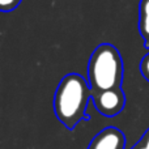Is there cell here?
<instances>
[{"instance_id": "6da1fadb", "label": "cell", "mask_w": 149, "mask_h": 149, "mask_svg": "<svg viewBox=\"0 0 149 149\" xmlns=\"http://www.w3.org/2000/svg\"><path fill=\"white\" fill-rule=\"evenodd\" d=\"M92 88L79 73L65 74L54 95V111L58 120L67 130H73L80 122L88 120V103L92 101Z\"/></svg>"}, {"instance_id": "7a4b0ae2", "label": "cell", "mask_w": 149, "mask_h": 149, "mask_svg": "<svg viewBox=\"0 0 149 149\" xmlns=\"http://www.w3.org/2000/svg\"><path fill=\"white\" fill-rule=\"evenodd\" d=\"M123 60L110 43L95 47L88 62V82L93 93L122 88L123 81Z\"/></svg>"}, {"instance_id": "3957f363", "label": "cell", "mask_w": 149, "mask_h": 149, "mask_svg": "<svg viewBox=\"0 0 149 149\" xmlns=\"http://www.w3.org/2000/svg\"><path fill=\"white\" fill-rule=\"evenodd\" d=\"M92 102L98 113L106 118L116 116L126 106V95L122 88L92 93Z\"/></svg>"}, {"instance_id": "277c9868", "label": "cell", "mask_w": 149, "mask_h": 149, "mask_svg": "<svg viewBox=\"0 0 149 149\" xmlns=\"http://www.w3.org/2000/svg\"><path fill=\"white\" fill-rule=\"evenodd\" d=\"M88 149H126V136L116 127H106L93 137Z\"/></svg>"}, {"instance_id": "5b68a950", "label": "cell", "mask_w": 149, "mask_h": 149, "mask_svg": "<svg viewBox=\"0 0 149 149\" xmlns=\"http://www.w3.org/2000/svg\"><path fill=\"white\" fill-rule=\"evenodd\" d=\"M139 33L144 39L145 49H149V0H140Z\"/></svg>"}, {"instance_id": "8992f818", "label": "cell", "mask_w": 149, "mask_h": 149, "mask_svg": "<svg viewBox=\"0 0 149 149\" xmlns=\"http://www.w3.org/2000/svg\"><path fill=\"white\" fill-rule=\"evenodd\" d=\"M21 1L22 0H0V12H12L21 4Z\"/></svg>"}, {"instance_id": "52a82bcc", "label": "cell", "mask_w": 149, "mask_h": 149, "mask_svg": "<svg viewBox=\"0 0 149 149\" xmlns=\"http://www.w3.org/2000/svg\"><path fill=\"white\" fill-rule=\"evenodd\" d=\"M140 72L147 81H149V52L140 62Z\"/></svg>"}, {"instance_id": "ba28073f", "label": "cell", "mask_w": 149, "mask_h": 149, "mask_svg": "<svg viewBox=\"0 0 149 149\" xmlns=\"http://www.w3.org/2000/svg\"><path fill=\"white\" fill-rule=\"evenodd\" d=\"M139 141H140V144H141L145 149H149V128L145 131V134L143 135V137L139 140Z\"/></svg>"}, {"instance_id": "9c48e42d", "label": "cell", "mask_w": 149, "mask_h": 149, "mask_svg": "<svg viewBox=\"0 0 149 149\" xmlns=\"http://www.w3.org/2000/svg\"><path fill=\"white\" fill-rule=\"evenodd\" d=\"M132 149H145V148L143 147V145L140 144V141H139V143H136V144H135V147L132 148Z\"/></svg>"}]
</instances>
